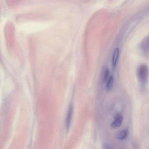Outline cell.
Wrapping results in <instances>:
<instances>
[{
    "label": "cell",
    "instance_id": "obj_1",
    "mask_svg": "<svg viewBox=\"0 0 149 149\" xmlns=\"http://www.w3.org/2000/svg\"><path fill=\"white\" fill-rule=\"evenodd\" d=\"M137 78L140 84L144 85L147 83L148 77V68L145 64L141 65L137 71Z\"/></svg>",
    "mask_w": 149,
    "mask_h": 149
},
{
    "label": "cell",
    "instance_id": "obj_2",
    "mask_svg": "<svg viewBox=\"0 0 149 149\" xmlns=\"http://www.w3.org/2000/svg\"><path fill=\"white\" fill-rule=\"evenodd\" d=\"M73 111V105L72 104H70L68 107L65 119V125L67 130L69 129L70 126L72 117Z\"/></svg>",
    "mask_w": 149,
    "mask_h": 149
},
{
    "label": "cell",
    "instance_id": "obj_3",
    "mask_svg": "<svg viewBox=\"0 0 149 149\" xmlns=\"http://www.w3.org/2000/svg\"><path fill=\"white\" fill-rule=\"evenodd\" d=\"M123 120L122 116L120 114L116 115L115 120L111 123V127L112 128L115 129L119 127L121 125Z\"/></svg>",
    "mask_w": 149,
    "mask_h": 149
},
{
    "label": "cell",
    "instance_id": "obj_4",
    "mask_svg": "<svg viewBox=\"0 0 149 149\" xmlns=\"http://www.w3.org/2000/svg\"><path fill=\"white\" fill-rule=\"evenodd\" d=\"M128 130L127 129H124L117 132L116 134V138L119 140L126 139L127 137Z\"/></svg>",
    "mask_w": 149,
    "mask_h": 149
},
{
    "label": "cell",
    "instance_id": "obj_5",
    "mask_svg": "<svg viewBox=\"0 0 149 149\" xmlns=\"http://www.w3.org/2000/svg\"><path fill=\"white\" fill-rule=\"evenodd\" d=\"M119 48H116L114 51L112 57V64L114 68L116 67L119 56Z\"/></svg>",
    "mask_w": 149,
    "mask_h": 149
},
{
    "label": "cell",
    "instance_id": "obj_6",
    "mask_svg": "<svg viewBox=\"0 0 149 149\" xmlns=\"http://www.w3.org/2000/svg\"><path fill=\"white\" fill-rule=\"evenodd\" d=\"M148 36L146 37L142 41L141 44V47L143 50L145 51L148 50Z\"/></svg>",
    "mask_w": 149,
    "mask_h": 149
},
{
    "label": "cell",
    "instance_id": "obj_7",
    "mask_svg": "<svg viewBox=\"0 0 149 149\" xmlns=\"http://www.w3.org/2000/svg\"><path fill=\"white\" fill-rule=\"evenodd\" d=\"M113 84V77L111 76L109 78L106 86V89L107 91H109L111 89Z\"/></svg>",
    "mask_w": 149,
    "mask_h": 149
},
{
    "label": "cell",
    "instance_id": "obj_8",
    "mask_svg": "<svg viewBox=\"0 0 149 149\" xmlns=\"http://www.w3.org/2000/svg\"><path fill=\"white\" fill-rule=\"evenodd\" d=\"M110 72L108 69H107L105 72L104 74V81H106L108 79L109 75Z\"/></svg>",
    "mask_w": 149,
    "mask_h": 149
},
{
    "label": "cell",
    "instance_id": "obj_9",
    "mask_svg": "<svg viewBox=\"0 0 149 149\" xmlns=\"http://www.w3.org/2000/svg\"><path fill=\"white\" fill-rule=\"evenodd\" d=\"M102 149H112L110 146L108 144L104 143L103 145Z\"/></svg>",
    "mask_w": 149,
    "mask_h": 149
}]
</instances>
